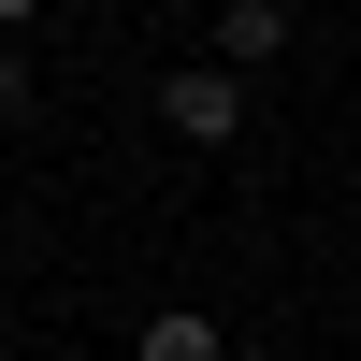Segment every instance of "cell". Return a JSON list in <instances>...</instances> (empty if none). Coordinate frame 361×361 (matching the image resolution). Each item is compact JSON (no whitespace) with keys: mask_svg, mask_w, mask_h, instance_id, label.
<instances>
[{"mask_svg":"<svg viewBox=\"0 0 361 361\" xmlns=\"http://www.w3.org/2000/svg\"><path fill=\"white\" fill-rule=\"evenodd\" d=\"M159 116L188 145H231V130H246V87H231V73H159Z\"/></svg>","mask_w":361,"mask_h":361,"instance_id":"6da1fadb","label":"cell"},{"mask_svg":"<svg viewBox=\"0 0 361 361\" xmlns=\"http://www.w3.org/2000/svg\"><path fill=\"white\" fill-rule=\"evenodd\" d=\"M145 361H217V318H188V304H159V318H145Z\"/></svg>","mask_w":361,"mask_h":361,"instance_id":"7a4b0ae2","label":"cell"},{"mask_svg":"<svg viewBox=\"0 0 361 361\" xmlns=\"http://www.w3.org/2000/svg\"><path fill=\"white\" fill-rule=\"evenodd\" d=\"M217 44H231V58H275V44H289V15H275V0H231V15H217Z\"/></svg>","mask_w":361,"mask_h":361,"instance_id":"3957f363","label":"cell"},{"mask_svg":"<svg viewBox=\"0 0 361 361\" xmlns=\"http://www.w3.org/2000/svg\"><path fill=\"white\" fill-rule=\"evenodd\" d=\"M15 102H29V58H15V44H0V116H15Z\"/></svg>","mask_w":361,"mask_h":361,"instance_id":"277c9868","label":"cell"},{"mask_svg":"<svg viewBox=\"0 0 361 361\" xmlns=\"http://www.w3.org/2000/svg\"><path fill=\"white\" fill-rule=\"evenodd\" d=\"M15 15H29V0H0V29H15Z\"/></svg>","mask_w":361,"mask_h":361,"instance_id":"5b68a950","label":"cell"}]
</instances>
